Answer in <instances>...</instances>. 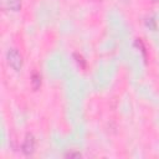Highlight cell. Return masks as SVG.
<instances>
[{
    "label": "cell",
    "mask_w": 159,
    "mask_h": 159,
    "mask_svg": "<svg viewBox=\"0 0 159 159\" xmlns=\"http://www.w3.org/2000/svg\"><path fill=\"white\" fill-rule=\"evenodd\" d=\"M6 60H7V63L15 71H20L21 70V67H22V56H21V53L16 48H10L7 51Z\"/></svg>",
    "instance_id": "cell-1"
},
{
    "label": "cell",
    "mask_w": 159,
    "mask_h": 159,
    "mask_svg": "<svg viewBox=\"0 0 159 159\" xmlns=\"http://www.w3.org/2000/svg\"><path fill=\"white\" fill-rule=\"evenodd\" d=\"M35 145H36L35 137L32 134H27L25 137V140H24L22 145H21V150L25 155H31L35 152Z\"/></svg>",
    "instance_id": "cell-2"
},
{
    "label": "cell",
    "mask_w": 159,
    "mask_h": 159,
    "mask_svg": "<svg viewBox=\"0 0 159 159\" xmlns=\"http://www.w3.org/2000/svg\"><path fill=\"white\" fill-rule=\"evenodd\" d=\"M1 6L5 10L19 11L21 9V0H1Z\"/></svg>",
    "instance_id": "cell-3"
},
{
    "label": "cell",
    "mask_w": 159,
    "mask_h": 159,
    "mask_svg": "<svg viewBox=\"0 0 159 159\" xmlns=\"http://www.w3.org/2000/svg\"><path fill=\"white\" fill-rule=\"evenodd\" d=\"M31 84H32V88L35 91L40 88V86H41V76L37 72L32 73V76H31Z\"/></svg>",
    "instance_id": "cell-4"
},
{
    "label": "cell",
    "mask_w": 159,
    "mask_h": 159,
    "mask_svg": "<svg viewBox=\"0 0 159 159\" xmlns=\"http://www.w3.org/2000/svg\"><path fill=\"white\" fill-rule=\"evenodd\" d=\"M73 57H75V60H76L77 65H78L81 68H86V60L83 58V56H82L81 53L75 52V53H73Z\"/></svg>",
    "instance_id": "cell-5"
},
{
    "label": "cell",
    "mask_w": 159,
    "mask_h": 159,
    "mask_svg": "<svg viewBox=\"0 0 159 159\" xmlns=\"http://www.w3.org/2000/svg\"><path fill=\"white\" fill-rule=\"evenodd\" d=\"M145 24H147V26H148V27H150V29H153V30H155V29H157V25H155V20H154L153 17H150V19H147Z\"/></svg>",
    "instance_id": "cell-6"
},
{
    "label": "cell",
    "mask_w": 159,
    "mask_h": 159,
    "mask_svg": "<svg viewBox=\"0 0 159 159\" xmlns=\"http://www.w3.org/2000/svg\"><path fill=\"white\" fill-rule=\"evenodd\" d=\"M66 158H81V153L78 152H68L65 154Z\"/></svg>",
    "instance_id": "cell-7"
},
{
    "label": "cell",
    "mask_w": 159,
    "mask_h": 159,
    "mask_svg": "<svg viewBox=\"0 0 159 159\" xmlns=\"http://www.w3.org/2000/svg\"><path fill=\"white\" fill-rule=\"evenodd\" d=\"M150 1H152V2H157L158 0H150Z\"/></svg>",
    "instance_id": "cell-8"
}]
</instances>
